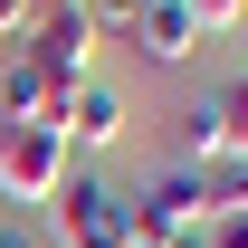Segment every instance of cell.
I'll list each match as a JSON object with an SVG mask.
<instances>
[{
  "mask_svg": "<svg viewBox=\"0 0 248 248\" xmlns=\"http://www.w3.org/2000/svg\"><path fill=\"white\" fill-rule=\"evenodd\" d=\"M239 10H248V0H191V19H201V29H229Z\"/></svg>",
  "mask_w": 248,
  "mask_h": 248,
  "instance_id": "obj_9",
  "label": "cell"
},
{
  "mask_svg": "<svg viewBox=\"0 0 248 248\" xmlns=\"http://www.w3.org/2000/svg\"><path fill=\"white\" fill-rule=\"evenodd\" d=\"M124 48L153 67H182L191 48H201V19H191V0H143V19L124 29Z\"/></svg>",
  "mask_w": 248,
  "mask_h": 248,
  "instance_id": "obj_5",
  "label": "cell"
},
{
  "mask_svg": "<svg viewBox=\"0 0 248 248\" xmlns=\"http://www.w3.org/2000/svg\"><path fill=\"white\" fill-rule=\"evenodd\" d=\"M48 229H58V248H124L134 239V191H115L95 162H77L48 191Z\"/></svg>",
  "mask_w": 248,
  "mask_h": 248,
  "instance_id": "obj_1",
  "label": "cell"
},
{
  "mask_svg": "<svg viewBox=\"0 0 248 248\" xmlns=\"http://www.w3.org/2000/svg\"><path fill=\"white\" fill-rule=\"evenodd\" d=\"M48 124L67 134V153H105V143L124 134V86L115 77H77V86H58Z\"/></svg>",
  "mask_w": 248,
  "mask_h": 248,
  "instance_id": "obj_4",
  "label": "cell"
},
{
  "mask_svg": "<svg viewBox=\"0 0 248 248\" xmlns=\"http://www.w3.org/2000/svg\"><path fill=\"white\" fill-rule=\"evenodd\" d=\"M29 10H38V0H0V48H10V38L29 29Z\"/></svg>",
  "mask_w": 248,
  "mask_h": 248,
  "instance_id": "obj_10",
  "label": "cell"
},
{
  "mask_svg": "<svg viewBox=\"0 0 248 248\" xmlns=\"http://www.w3.org/2000/svg\"><path fill=\"white\" fill-rule=\"evenodd\" d=\"M219 115H229V153L248 162V77H239V86H219Z\"/></svg>",
  "mask_w": 248,
  "mask_h": 248,
  "instance_id": "obj_8",
  "label": "cell"
},
{
  "mask_svg": "<svg viewBox=\"0 0 248 248\" xmlns=\"http://www.w3.org/2000/svg\"><path fill=\"white\" fill-rule=\"evenodd\" d=\"M67 172H77V153L48 115H0V201H48Z\"/></svg>",
  "mask_w": 248,
  "mask_h": 248,
  "instance_id": "obj_3",
  "label": "cell"
},
{
  "mask_svg": "<svg viewBox=\"0 0 248 248\" xmlns=\"http://www.w3.org/2000/svg\"><path fill=\"white\" fill-rule=\"evenodd\" d=\"M239 19H248V10H239Z\"/></svg>",
  "mask_w": 248,
  "mask_h": 248,
  "instance_id": "obj_11",
  "label": "cell"
},
{
  "mask_svg": "<svg viewBox=\"0 0 248 248\" xmlns=\"http://www.w3.org/2000/svg\"><path fill=\"white\" fill-rule=\"evenodd\" d=\"M86 19H95V38H124L143 19V0H86Z\"/></svg>",
  "mask_w": 248,
  "mask_h": 248,
  "instance_id": "obj_7",
  "label": "cell"
},
{
  "mask_svg": "<svg viewBox=\"0 0 248 248\" xmlns=\"http://www.w3.org/2000/svg\"><path fill=\"white\" fill-rule=\"evenodd\" d=\"M10 48L48 77V95L77 86V77H95V19H86V0H38V10H29V29L10 38Z\"/></svg>",
  "mask_w": 248,
  "mask_h": 248,
  "instance_id": "obj_2",
  "label": "cell"
},
{
  "mask_svg": "<svg viewBox=\"0 0 248 248\" xmlns=\"http://www.w3.org/2000/svg\"><path fill=\"white\" fill-rule=\"evenodd\" d=\"M172 143H182V172H210V162L229 153V115H219V86L172 105Z\"/></svg>",
  "mask_w": 248,
  "mask_h": 248,
  "instance_id": "obj_6",
  "label": "cell"
}]
</instances>
